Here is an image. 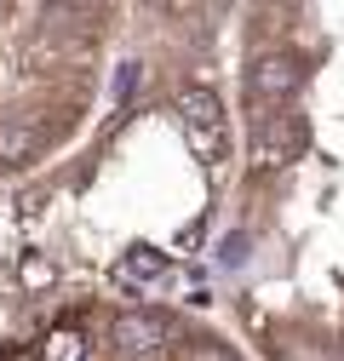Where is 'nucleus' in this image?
Listing matches in <instances>:
<instances>
[{
	"mask_svg": "<svg viewBox=\"0 0 344 361\" xmlns=\"http://www.w3.org/2000/svg\"><path fill=\"white\" fill-rule=\"evenodd\" d=\"M109 338L126 355H155L166 344V322H161V315H121V322L109 327Z\"/></svg>",
	"mask_w": 344,
	"mask_h": 361,
	"instance_id": "4",
	"label": "nucleus"
},
{
	"mask_svg": "<svg viewBox=\"0 0 344 361\" xmlns=\"http://www.w3.org/2000/svg\"><path fill=\"white\" fill-rule=\"evenodd\" d=\"M29 155H35V132H29V126H0V161L18 166V161H29Z\"/></svg>",
	"mask_w": 344,
	"mask_h": 361,
	"instance_id": "7",
	"label": "nucleus"
},
{
	"mask_svg": "<svg viewBox=\"0 0 344 361\" xmlns=\"http://www.w3.org/2000/svg\"><path fill=\"white\" fill-rule=\"evenodd\" d=\"M178 115H184L190 144L207 161H224V104H219V92H212V86H184L178 92Z\"/></svg>",
	"mask_w": 344,
	"mask_h": 361,
	"instance_id": "1",
	"label": "nucleus"
},
{
	"mask_svg": "<svg viewBox=\"0 0 344 361\" xmlns=\"http://www.w3.org/2000/svg\"><path fill=\"white\" fill-rule=\"evenodd\" d=\"M305 144H310L305 115H264L258 132H252V161L258 166H287V161L305 155Z\"/></svg>",
	"mask_w": 344,
	"mask_h": 361,
	"instance_id": "2",
	"label": "nucleus"
},
{
	"mask_svg": "<svg viewBox=\"0 0 344 361\" xmlns=\"http://www.w3.org/2000/svg\"><path fill=\"white\" fill-rule=\"evenodd\" d=\"M219 258H224V264H241V258H247V235H230V241H224V252H219Z\"/></svg>",
	"mask_w": 344,
	"mask_h": 361,
	"instance_id": "10",
	"label": "nucleus"
},
{
	"mask_svg": "<svg viewBox=\"0 0 344 361\" xmlns=\"http://www.w3.org/2000/svg\"><path fill=\"white\" fill-rule=\"evenodd\" d=\"M138 80H144V63H121V75H115V104H126L138 92Z\"/></svg>",
	"mask_w": 344,
	"mask_h": 361,
	"instance_id": "8",
	"label": "nucleus"
},
{
	"mask_svg": "<svg viewBox=\"0 0 344 361\" xmlns=\"http://www.w3.org/2000/svg\"><path fill=\"white\" fill-rule=\"evenodd\" d=\"M298 86H305V69H298V58H287V52L258 58L247 69V92L258 104H287V98H298Z\"/></svg>",
	"mask_w": 344,
	"mask_h": 361,
	"instance_id": "3",
	"label": "nucleus"
},
{
	"mask_svg": "<svg viewBox=\"0 0 344 361\" xmlns=\"http://www.w3.org/2000/svg\"><path fill=\"white\" fill-rule=\"evenodd\" d=\"M23 281H29V287H47V281H52V264H47V258H29V264H23Z\"/></svg>",
	"mask_w": 344,
	"mask_h": 361,
	"instance_id": "9",
	"label": "nucleus"
},
{
	"mask_svg": "<svg viewBox=\"0 0 344 361\" xmlns=\"http://www.w3.org/2000/svg\"><path fill=\"white\" fill-rule=\"evenodd\" d=\"M166 269V252H155V247H133L121 258V281H155Z\"/></svg>",
	"mask_w": 344,
	"mask_h": 361,
	"instance_id": "5",
	"label": "nucleus"
},
{
	"mask_svg": "<svg viewBox=\"0 0 344 361\" xmlns=\"http://www.w3.org/2000/svg\"><path fill=\"white\" fill-rule=\"evenodd\" d=\"M40 355H47V361H86V338L75 327H58V333H47Z\"/></svg>",
	"mask_w": 344,
	"mask_h": 361,
	"instance_id": "6",
	"label": "nucleus"
},
{
	"mask_svg": "<svg viewBox=\"0 0 344 361\" xmlns=\"http://www.w3.org/2000/svg\"><path fill=\"white\" fill-rule=\"evenodd\" d=\"M190 361H230V355H224V350H212V344H195Z\"/></svg>",
	"mask_w": 344,
	"mask_h": 361,
	"instance_id": "11",
	"label": "nucleus"
}]
</instances>
